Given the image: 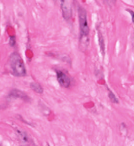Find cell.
<instances>
[{
	"label": "cell",
	"instance_id": "obj_1",
	"mask_svg": "<svg viewBox=\"0 0 134 146\" xmlns=\"http://www.w3.org/2000/svg\"><path fill=\"white\" fill-rule=\"evenodd\" d=\"M10 67L13 74L16 76H25L26 75V69L21 56L18 53H13L9 58Z\"/></svg>",
	"mask_w": 134,
	"mask_h": 146
},
{
	"label": "cell",
	"instance_id": "obj_2",
	"mask_svg": "<svg viewBox=\"0 0 134 146\" xmlns=\"http://www.w3.org/2000/svg\"><path fill=\"white\" fill-rule=\"evenodd\" d=\"M78 20H79V29H80V35H81V40L87 38L89 33V27L88 24V19H87V13L86 10L79 7L78 8Z\"/></svg>",
	"mask_w": 134,
	"mask_h": 146
},
{
	"label": "cell",
	"instance_id": "obj_3",
	"mask_svg": "<svg viewBox=\"0 0 134 146\" xmlns=\"http://www.w3.org/2000/svg\"><path fill=\"white\" fill-rule=\"evenodd\" d=\"M57 78L58 81V83L61 87L64 88H68L71 85V81L70 78L62 71H57Z\"/></svg>",
	"mask_w": 134,
	"mask_h": 146
},
{
	"label": "cell",
	"instance_id": "obj_4",
	"mask_svg": "<svg viewBox=\"0 0 134 146\" xmlns=\"http://www.w3.org/2000/svg\"><path fill=\"white\" fill-rule=\"evenodd\" d=\"M62 15L65 19L68 20L72 17L71 7L67 2V0H62Z\"/></svg>",
	"mask_w": 134,
	"mask_h": 146
},
{
	"label": "cell",
	"instance_id": "obj_5",
	"mask_svg": "<svg viewBox=\"0 0 134 146\" xmlns=\"http://www.w3.org/2000/svg\"><path fill=\"white\" fill-rule=\"evenodd\" d=\"M15 131H16V133L18 134V136L19 137L20 140L23 143L27 144V145H29V144L31 143V139H30V136H29V134L26 132L20 129L19 128H15Z\"/></svg>",
	"mask_w": 134,
	"mask_h": 146
},
{
	"label": "cell",
	"instance_id": "obj_6",
	"mask_svg": "<svg viewBox=\"0 0 134 146\" xmlns=\"http://www.w3.org/2000/svg\"><path fill=\"white\" fill-rule=\"evenodd\" d=\"M10 96L11 97H14L16 98H20L22 100H25V101H28L30 98L27 97V95L19 90H13L10 93Z\"/></svg>",
	"mask_w": 134,
	"mask_h": 146
},
{
	"label": "cell",
	"instance_id": "obj_7",
	"mask_svg": "<svg viewBox=\"0 0 134 146\" xmlns=\"http://www.w3.org/2000/svg\"><path fill=\"white\" fill-rule=\"evenodd\" d=\"M30 88H31V89H32L34 92H36L38 93V94L43 93V88H42V87L41 86V84L38 83V82H34L30 83Z\"/></svg>",
	"mask_w": 134,
	"mask_h": 146
},
{
	"label": "cell",
	"instance_id": "obj_8",
	"mask_svg": "<svg viewBox=\"0 0 134 146\" xmlns=\"http://www.w3.org/2000/svg\"><path fill=\"white\" fill-rule=\"evenodd\" d=\"M98 38H99V44H100V50H101V53L102 55L104 56L105 54V42L104 39H103V36L101 35V33L99 31V34H98Z\"/></svg>",
	"mask_w": 134,
	"mask_h": 146
},
{
	"label": "cell",
	"instance_id": "obj_9",
	"mask_svg": "<svg viewBox=\"0 0 134 146\" xmlns=\"http://www.w3.org/2000/svg\"><path fill=\"white\" fill-rule=\"evenodd\" d=\"M108 97H109L110 101L111 102H113V103H118V102H119L118 99H117V97L115 96V94H114L110 89H108Z\"/></svg>",
	"mask_w": 134,
	"mask_h": 146
},
{
	"label": "cell",
	"instance_id": "obj_10",
	"mask_svg": "<svg viewBox=\"0 0 134 146\" xmlns=\"http://www.w3.org/2000/svg\"><path fill=\"white\" fill-rule=\"evenodd\" d=\"M9 44L11 46H14L15 44V36H10L9 37Z\"/></svg>",
	"mask_w": 134,
	"mask_h": 146
},
{
	"label": "cell",
	"instance_id": "obj_11",
	"mask_svg": "<svg viewBox=\"0 0 134 146\" xmlns=\"http://www.w3.org/2000/svg\"><path fill=\"white\" fill-rule=\"evenodd\" d=\"M127 12H129L131 15H132V19H133V23L134 24V12L133 11H132V10H130V9H127Z\"/></svg>",
	"mask_w": 134,
	"mask_h": 146
}]
</instances>
